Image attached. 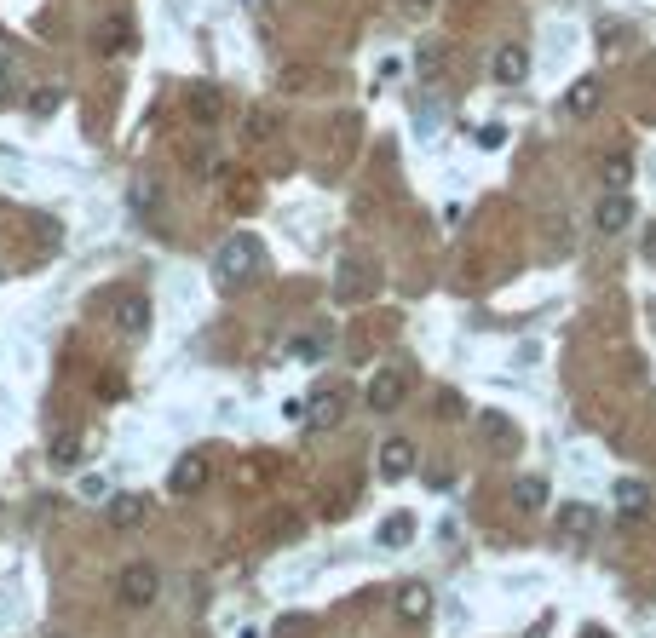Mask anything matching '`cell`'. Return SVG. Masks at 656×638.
<instances>
[{"label":"cell","instance_id":"cb8c5ba5","mask_svg":"<svg viewBox=\"0 0 656 638\" xmlns=\"http://www.w3.org/2000/svg\"><path fill=\"white\" fill-rule=\"evenodd\" d=\"M478 144H484V150H495V144H507V127H484V133H478Z\"/></svg>","mask_w":656,"mask_h":638},{"label":"cell","instance_id":"4316f807","mask_svg":"<svg viewBox=\"0 0 656 638\" xmlns=\"http://www.w3.org/2000/svg\"><path fill=\"white\" fill-rule=\"evenodd\" d=\"M0 87H6V64H0Z\"/></svg>","mask_w":656,"mask_h":638},{"label":"cell","instance_id":"ac0fdd59","mask_svg":"<svg viewBox=\"0 0 656 638\" xmlns=\"http://www.w3.org/2000/svg\"><path fill=\"white\" fill-rule=\"evenodd\" d=\"M599 110V81H576L564 92V115H593Z\"/></svg>","mask_w":656,"mask_h":638},{"label":"cell","instance_id":"8fae6325","mask_svg":"<svg viewBox=\"0 0 656 638\" xmlns=\"http://www.w3.org/2000/svg\"><path fill=\"white\" fill-rule=\"evenodd\" d=\"M116 328L127 334V340H139L144 328H150V299L144 294H121L116 299Z\"/></svg>","mask_w":656,"mask_h":638},{"label":"cell","instance_id":"e0dca14e","mask_svg":"<svg viewBox=\"0 0 656 638\" xmlns=\"http://www.w3.org/2000/svg\"><path fill=\"white\" fill-rule=\"evenodd\" d=\"M616 506H622L628 518H639V512H651V489H645V483H633V478H622V483H616Z\"/></svg>","mask_w":656,"mask_h":638},{"label":"cell","instance_id":"603a6c76","mask_svg":"<svg viewBox=\"0 0 656 638\" xmlns=\"http://www.w3.org/2000/svg\"><path fill=\"white\" fill-rule=\"evenodd\" d=\"M58 98H64L58 87H41V92H35V115H52V110H58Z\"/></svg>","mask_w":656,"mask_h":638},{"label":"cell","instance_id":"484cf974","mask_svg":"<svg viewBox=\"0 0 656 638\" xmlns=\"http://www.w3.org/2000/svg\"><path fill=\"white\" fill-rule=\"evenodd\" d=\"M403 6H432V0H403Z\"/></svg>","mask_w":656,"mask_h":638},{"label":"cell","instance_id":"5bb4252c","mask_svg":"<svg viewBox=\"0 0 656 638\" xmlns=\"http://www.w3.org/2000/svg\"><path fill=\"white\" fill-rule=\"evenodd\" d=\"M547 501H553L547 478H518V483H513V506H518V512H541Z\"/></svg>","mask_w":656,"mask_h":638},{"label":"cell","instance_id":"9a60e30c","mask_svg":"<svg viewBox=\"0 0 656 638\" xmlns=\"http://www.w3.org/2000/svg\"><path fill=\"white\" fill-rule=\"evenodd\" d=\"M127 46H133V23H127V18H110L104 29H98V52H104V58H110V52L121 58Z\"/></svg>","mask_w":656,"mask_h":638},{"label":"cell","instance_id":"83f0119b","mask_svg":"<svg viewBox=\"0 0 656 638\" xmlns=\"http://www.w3.org/2000/svg\"><path fill=\"white\" fill-rule=\"evenodd\" d=\"M47 638H64V633H47Z\"/></svg>","mask_w":656,"mask_h":638},{"label":"cell","instance_id":"ba28073f","mask_svg":"<svg viewBox=\"0 0 656 638\" xmlns=\"http://www.w3.org/2000/svg\"><path fill=\"white\" fill-rule=\"evenodd\" d=\"M426 616H432V587H426V581H403L398 587V621L403 627H421Z\"/></svg>","mask_w":656,"mask_h":638},{"label":"cell","instance_id":"5b68a950","mask_svg":"<svg viewBox=\"0 0 656 638\" xmlns=\"http://www.w3.org/2000/svg\"><path fill=\"white\" fill-rule=\"evenodd\" d=\"M208 478H213L208 455H185L179 466H173V478H167V489H173V495H202V489H208Z\"/></svg>","mask_w":656,"mask_h":638},{"label":"cell","instance_id":"52a82bcc","mask_svg":"<svg viewBox=\"0 0 656 638\" xmlns=\"http://www.w3.org/2000/svg\"><path fill=\"white\" fill-rule=\"evenodd\" d=\"M409 472H415V443H409V437H386V443H380V478L398 483V478H409Z\"/></svg>","mask_w":656,"mask_h":638},{"label":"cell","instance_id":"9c48e42d","mask_svg":"<svg viewBox=\"0 0 656 638\" xmlns=\"http://www.w3.org/2000/svg\"><path fill=\"white\" fill-rule=\"evenodd\" d=\"M524 75H530V52H524V46H501V52L490 58V81L495 87H518Z\"/></svg>","mask_w":656,"mask_h":638},{"label":"cell","instance_id":"44dd1931","mask_svg":"<svg viewBox=\"0 0 656 638\" xmlns=\"http://www.w3.org/2000/svg\"><path fill=\"white\" fill-rule=\"evenodd\" d=\"M277 133V115L271 110H248V121H242V138H248V144H259V138H271Z\"/></svg>","mask_w":656,"mask_h":638},{"label":"cell","instance_id":"ffe728a7","mask_svg":"<svg viewBox=\"0 0 656 638\" xmlns=\"http://www.w3.org/2000/svg\"><path fill=\"white\" fill-rule=\"evenodd\" d=\"M81 455H87V443L75 432H64V437H52V466L64 472V466H81Z\"/></svg>","mask_w":656,"mask_h":638},{"label":"cell","instance_id":"d4e9b609","mask_svg":"<svg viewBox=\"0 0 656 638\" xmlns=\"http://www.w3.org/2000/svg\"><path fill=\"white\" fill-rule=\"evenodd\" d=\"M582 638H610V633H605V627H587V633H582Z\"/></svg>","mask_w":656,"mask_h":638},{"label":"cell","instance_id":"277c9868","mask_svg":"<svg viewBox=\"0 0 656 638\" xmlns=\"http://www.w3.org/2000/svg\"><path fill=\"white\" fill-rule=\"evenodd\" d=\"M628 225H633V196L628 190H605L599 207H593V230H599V236H622Z\"/></svg>","mask_w":656,"mask_h":638},{"label":"cell","instance_id":"7a4b0ae2","mask_svg":"<svg viewBox=\"0 0 656 638\" xmlns=\"http://www.w3.org/2000/svg\"><path fill=\"white\" fill-rule=\"evenodd\" d=\"M156 593H162V575H156V564H127V570L116 575V598L127 604V610L156 604Z\"/></svg>","mask_w":656,"mask_h":638},{"label":"cell","instance_id":"d6986e66","mask_svg":"<svg viewBox=\"0 0 656 638\" xmlns=\"http://www.w3.org/2000/svg\"><path fill=\"white\" fill-rule=\"evenodd\" d=\"M415 541V518L409 512H392L386 524H380V547H409Z\"/></svg>","mask_w":656,"mask_h":638},{"label":"cell","instance_id":"2e32d148","mask_svg":"<svg viewBox=\"0 0 656 638\" xmlns=\"http://www.w3.org/2000/svg\"><path fill=\"white\" fill-rule=\"evenodd\" d=\"M185 110H190V121L213 127V121H219V110H225V98H219L213 87H196V92H190V104H185Z\"/></svg>","mask_w":656,"mask_h":638},{"label":"cell","instance_id":"3957f363","mask_svg":"<svg viewBox=\"0 0 656 638\" xmlns=\"http://www.w3.org/2000/svg\"><path fill=\"white\" fill-rule=\"evenodd\" d=\"M346 420V391L340 386H323L305 397V426H317V432H334Z\"/></svg>","mask_w":656,"mask_h":638},{"label":"cell","instance_id":"30bf717a","mask_svg":"<svg viewBox=\"0 0 656 638\" xmlns=\"http://www.w3.org/2000/svg\"><path fill=\"white\" fill-rule=\"evenodd\" d=\"M403 391H409V380H403L398 368H386V374H375V380H369V409L375 414H392L403 403Z\"/></svg>","mask_w":656,"mask_h":638},{"label":"cell","instance_id":"7402d4cb","mask_svg":"<svg viewBox=\"0 0 656 638\" xmlns=\"http://www.w3.org/2000/svg\"><path fill=\"white\" fill-rule=\"evenodd\" d=\"M288 351H294L300 363H317V357H323V351H328V340H323V334H300V340L288 345Z\"/></svg>","mask_w":656,"mask_h":638},{"label":"cell","instance_id":"8992f818","mask_svg":"<svg viewBox=\"0 0 656 638\" xmlns=\"http://www.w3.org/2000/svg\"><path fill=\"white\" fill-rule=\"evenodd\" d=\"M553 524H559L564 541H593L599 512H593V506H582V501H570V506H559V512H553Z\"/></svg>","mask_w":656,"mask_h":638},{"label":"cell","instance_id":"6da1fadb","mask_svg":"<svg viewBox=\"0 0 656 638\" xmlns=\"http://www.w3.org/2000/svg\"><path fill=\"white\" fill-rule=\"evenodd\" d=\"M265 265V248H259V236H225V248H219V259H213V271H219V282H248V276Z\"/></svg>","mask_w":656,"mask_h":638},{"label":"cell","instance_id":"4fadbf2b","mask_svg":"<svg viewBox=\"0 0 656 638\" xmlns=\"http://www.w3.org/2000/svg\"><path fill=\"white\" fill-rule=\"evenodd\" d=\"M599 179H605V190H628L633 184V156L628 150H610V156L599 161Z\"/></svg>","mask_w":656,"mask_h":638},{"label":"cell","instance_id":"7c38bea8","mask_svg":"<svg viewBox=\"0 0 656 638\" xmlns=\"http://www.w3.org/2000/svg\"><path fill=\"white\" fill-rule=\"evenodd\" d=\"M104 512H110V524H116V529H139L144 512H150V501H144V495H110Z\"/></svg>","mask_w":656,"mask_h":638}]
</instances>
